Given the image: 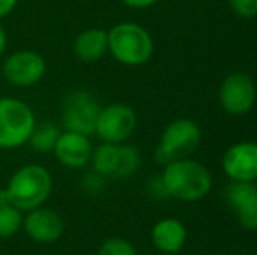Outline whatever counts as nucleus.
Here are the masks:
<instances>
[{"label": "nucleus", "mask_w": 257, "mask_h": 255, "mask_svg": "<svg viewBox=\"0 0 257 255\" xmlns=\"http://www.w3.org/2000/svg\"><path fill=\"white\" fill-rule=\"evenodd\" d=\"M159 178L166 196L184 203H196L212 191V175L208 168L191 157L165 164Z\"/></svg>", "instance_id": "nucleus-1"}, {"label": "nucleus", "mask_w": 257, "mask_h": 255, "mask_svg": "<svg viewBox=\"0 0 257 255\" xmlns=\"http://www.w3.org/2000/svg\"><path fill=\"white\" fill-rule=\"evenodd\" d=\"M147 192H149L153 197H156V199H163V197H168V196H166L165 187H163L161 178H159V177L153 178V180H151L149 184H147Z\"/></svg>", "instance_id": "nucleus-22"}, {"label": "nucleus", "mask_w": 257, "mask_h": 255, "mask_svg": "<svg viewBox=\"0 0 257 255\" xmlns=\"http://www.w3.org/2000/svg\"><path fill=\"white\" fill-rule=\"evenodd\" d=\"M20 0H0V20L7 18L18 7Z\"/></svg>", "instance_id": "nucleus-24"}, {"label": "nucleus", "mask_w": 257, "mask_h": 255, "mask_svg": "<svg viewBox=\"0 0 257 255\" xmlns=\"http://www.w3.org/2000/svg\"><path fill=\"white\" fill-rule=\"evenodd\" d=\"M48 72V63L44 56L32 49L14 51L4 60L2 75L11 86L16 88H30L44 79Z\"/></svg>", "instance_id": "nucleus-8"}, {"label": "nucleus", "mask_w": 257, "mask_h": 255, "mask_svg": "<svg viewBox=\"0 0 257 255\" xmlns=\"http://www.w3.org/2000/svg\"><path fill=\"white\" fill-rule=\"evenodd\" d=\"M81 187L89 194H98L105 187V178L96 173V171H89L88 175H84L81 178Z\"/></svg>", "instance_id": "nucleus-21"}, {"label": "nucleus", "mask_w": 257, "mask_h": 255, "mask_svg": "<svg viewBox=\"0 0 257 255\" xmlns=\"http://www.w3.org/2000/svg\"><path fill=\"white\" fill-rule=\"evenodd\" d=\"M255 185H257V180H255Z\"/></svg>", "instance_id": "nucleus-27"}, {"label": "nucleus", "mask_w": 257, "mask_h": 255, "mask_svg": "<svg viewBox=\"0 0 257 255\" xmlns=\"http://www.w3.org/2000/svg\"><path fill=\"white\" fill-rule=\"evenodd\" d=\"M222 171L229 182L257 180V142L233 143L222 156Z\"/></svg>", "instance_id": "nucleus-13"}, {"label": "nucleus", "mask_w": 257, "mask_h": 255, "mask_svg": "<svg viewBox=\"0 0 257 255\" xmlns=\"http://www.w3.org/2000/svg\"><path fill=\"white\" fill-rule=\"evenodd\" d=\"M6 49H7V34H6V28L0 23V58L6 53Z\"/></svg>", "instance_id": "nucleus-25"}, {"label": "nucleus", "mask_w": 257, "mask_h": 255, "mask_svg": "<svg viewBox=\"0 0 257 255\" xmlns=\"http://www.w3.org/2000/svg\"><path fill=\"white\" fill-rule=\"evenodd\" d=\"M227 6L238 18L243 20L257 18V0H227Z\"/></svg>", "instance_id": "nucleus-20"}, {"label": "nucleus", "mask_w": 257, "mask_h": 255, "mask_svg": "<svg viewBox=\"0 0 257 255\" xmlns=\"http://www.w3.org/2000/svg\"><path fill=\"white\" fill-rule=\"evenodd\" d=\"M23 229L27 236L35 243L51 245L63 236L65 222L56 210L48 206H37L23 213Z\"/></svg>", "instance_id": "nucleus-11"}, {"label": "nucleus", "mask_w": 257, "mask_h": 255, "mask_svg": "<svg viewBox=\"0 0 257 255\" xmlns=\"http://www.w3.org/2000/svg\"><path fill=\"white\" fill-rule=\"evenodd\" d=\"M121 2L130 9H149V7L156 6L159 0H121Z\"/></svg>", "instance_id": "nucleus-23"}, {"label": "nucleus", "mask_w": 257, "mask_h": 255, "mask_svg": "<svg viewBox=\"0 0 257 255\" xmlns=\"http://www.w3.org/2000/svg\"><path fill=\"white\" fill-rule=\"evenodd\" d=\"M108 53L124 67H142L154 55V39L147 28L133 21H122L107 30Z\"/></svg>", "instance_id": "nucleus-3"}, {"label": "nucleus", "mask_w": 257, "mask_h": 255, "mask_svg": "<svg viewBox=\"0 0 257 255\" xmlns=\"http://www.w3.org/2000/svg\"><path fill=\"white\" fill-rule=\"evenodd\" d=\"M224 199L236 222L247 231H257V185L255 182H229Z\"/></svg>", "instance_id": "nucleus-12"}, {"label": "nucleus", "mask_w": 257, "mask_h": 255, "mask_svg": "<svg viewBox=\"0 0 257 255\" xmlns=\"http://www.w3.org/2000/svg\"><path fill=\"white\" fill-rule=\"evenodd\" d=\"M4 191L9 203L25 213L48 201L53 191V177L41 164H25L11 175Z\"/></svg>", "instance_id": "nucleus-2"}, {"label": "nucleus", "mask_w": 257, "mask_h": 255, "mask_svg": "<svg viewBox=\"0 0 257 255\" xmlns=\"http://www.w3.org/2000/svg\"><path fill=\"white\" fill-rule=\"evenodd\" d=\"M100 105L98 98L88 89H72L65 95L61 103V128L65 131H75L81 135H95Z\"/></svg>", "instance_id": "nucleus-7"}, {"label": "nucleus", "mask_w": 257, "mask_h": 255, "mask_svg": "<svg viewBox=\"0 0 257 255\" xmlns=\"http://www.w3.org/2000/svg\"><path fill=\"white\" fill-rule=\"evenodd\" d=\"M137 128V114L128 103L115 102L100 110L95 135L105 143H122Z\"/></svg>", "instance_id": "nucleus-9"}, {"label": "nucleus", "mask_w": 257, "mask_h": 255, "mask_svg": "<svg viewBox=\"0 0 257 255\" xmlns=\"http://www.w3.org/2000/svg\"><path fill=\"white\" fill-rule=\"evenodd\" d=\"M257 100V88L252 77L245 72H231L224 77L219 88V103L231 116L250 112Z\"/></svg>", "instance_id": "nucleus-10"}, {"label": "nucleus", "mask_w": 257, "mask_h": 255, "mask_svg": "<svg viewBox=\"0 0 257 255\" xmlns=\"http://www.w3.org/2000/svg\"><path fill=\"white\" fill-rule=\"evenodd\" d=\"M35 114L28 103L13 96L0 98V149L13 150L28 143L35 126Z\"/></svg>", "instance_id": "nucleus-4"}, {"label": "nucleus", "mask_w": 257, "mask_h": 255, "mask_svg": "<svg viewBox=\"0 0 257 255\" xmlns=\"http://www.w3.org/2000/svg\"><path fill=\"white\" fill-rule=\"evenodd\" d=\"M98 255H139V252L132 241L114 236V238H107L100 245Z\"/></svg>", "instance_id": "nucleus-19"}, {"label": "nucleus", "mask_w": 257, "mask_h": 255, "mask_svg": "<svg viewBox=\"0 0 257 255\" xmlns=\"http://www.w3.org/2000/svg\"><path fill=\"white\" fill-rule=\"evenodd\" d=\"M74 55L82 63H95L108 53V35L103 28H86L75 37Z\"/></svg>", "instance_id": "nucleus-16"}, {"label": "nucleus", "mask_w": 257, "mask_h": 255, "mask_svg": "<svg viewBox=\"0 0 257 255\" xmlns=\"http://www.w3.org/2000/svg\"><path fill=\"white\" fill-rule=\"evenodd\" d=\"M23 227V211L13 204H0V239L13 238Z\"/></svg>", "instance_id": "nucleus-18"}, {"label": "nucleus", "mask_w": 257, "mask_h": 255, "mask_svg": "<svg viewBox=\"0 0 257 255\" xmlns=\"http://www.w3.org/2000/svg\"><path fill=\"white\" fill-rule=\"evenodd\" d=\"M53 154L63 166L70 170H81L89 164L93 154V145L89 136L75 131H61Z\"/></svg>", "instance_id": "nucleus-14"}, {"label": "nucleus", "mask_w": 257, "mask_h": 255, "mask_svg": "<svg viewBox=\"0 0 257 255\" xmlns=\"http://www.w3.org/2000/svg\"><path fill=\"white\" fill-rule=\"evenodd\" d=\"M61 135V128L51 121H44V123H35L34 131H32L28 143L35 152H53L54 145H56L58 138Z\"/></svg>", "instance_id": "nucleus-17"}, {"label": "nucleus", "mask_w": 257, "mask_h": 255, "mask_svg": "<svg viewBox=\"0 0 257 255\" xmlns=\"http://www.w3.org/2000/svg\"><path fill=\"white\" fill-rule=\"evenodd\" d=\"M93 171L102 175L103 178L124 180L139 173L142 166V154L135 145L122 143H105L93 149L91 154Z\"/></svg>", "instance_id": "nucleus-5"}, {"label": "nucleus", "mask_w": 257, "mask_h": 255, "mask_svg": "<svg viewBox=\"0 0 257 255\" xmlns=\"http://www.w3.org/2000/svg\"><path fill=\"white\" fill-rule=\"evenodd\" d=\"M158 255H179V253H158Z\"/></svg>", "instance_id": "nucleus-26"}, {"label": "nucleus", "mask_w": 257, "mask_h": 255, "mask_svg": "<svg viewBox=\"0 0 257 255\" xmlns=\"http://www.w3.org/2000/svg\"><path fill=\"white\" fill-rule=\"evenodd\" d=\"M201 142V129L193 119L179 117L172 121L159 136L156 147V161L161 166L175 159L189 157Z\"/></svg>", "instance_id": "nucleus-6"}, {"label": "nucleus", "mask_w": 257, "mask_h": 255, "mask_svg": "<svg viewBox=\"0 0 257 255\" xmlns=\"http://www.w3.org/2000/svg\"><path fill=\"white\" fill-rule=\"evenodd\" d=\"M186 239L187 229L179 218H161L151 229V241L159 253H179L186 245Z\"/></svg>", "instance_id": "nucleus-15"}]
</instances>
